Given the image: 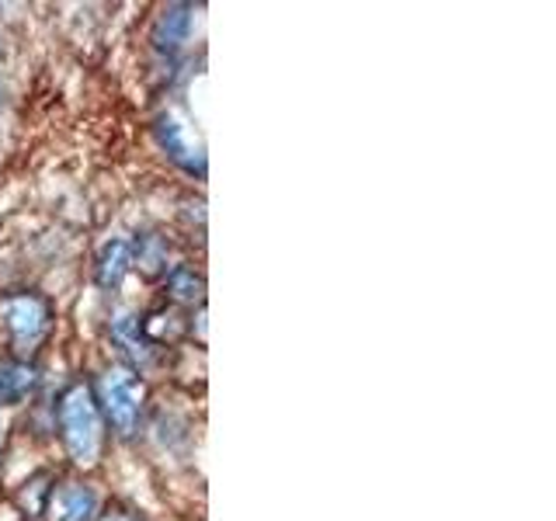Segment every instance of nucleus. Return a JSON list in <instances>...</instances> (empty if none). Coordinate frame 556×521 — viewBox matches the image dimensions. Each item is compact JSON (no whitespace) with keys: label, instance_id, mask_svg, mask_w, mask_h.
<instances>
[{"label":"nucleus","instance_id":"nucleus-1","mask_svg":"<svg viewBox=\"0 0 556 521\" xmlns=\"http://www.w3.org/2000/svg\"><path fill=\"white\" fill-rule=\"evenodd\" d=\"M109 399H115V404H109L112 407V421L118 428H132V417L139 410V407L126 404V399H136L132 382H126V379H109Z\"/></svg>","mask_w":556,"mask_h":521}]
</instances>
